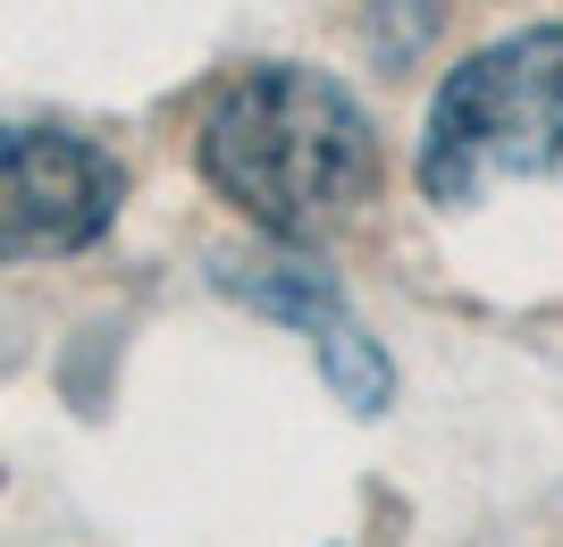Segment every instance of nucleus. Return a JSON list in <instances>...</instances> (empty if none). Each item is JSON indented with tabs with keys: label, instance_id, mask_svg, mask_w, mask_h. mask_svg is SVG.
<instances>
[{
	"label": "nucleus",
	"instance_id": "4",
	"mask_svg": "<svg viewBox=\"0 0 563 547\" xmlns=\"http://www.w3.org/2000/svg\"><path fill=\"white\" fill-rule=\"evenodd\" d=\"M219 278H228V295H244L253 311H269V320H286V329H311L320 371H329V387L353 413L387 405L396 371H387V354L362 337V320L345 311V295H336L329 270H311V262H235V270H219Z\"/></svg>",
	"mask_w": 563,
	"mask_h": 547
},
{
	"label": "nucleus",
	"instance_id": "2",
	"mask_svg": "<svg viewBox=\"0 0 563 547\" xmlns=\"http://www.w3.org/2000/svg\"><path fill=\"white\" fill-rule=\"evenodd\" d=\"M563 168V25H521L471 51L421 127V194L471 211L479 194Z\"/></svg>",
	"mask_w": 563,
	"mask_h": 547
},
{
	"label": "nucleus",
	"instance_id": "1",
	"mask_svg": "<svg viewBox=\"0 0 563 547\" xmlns=\"http://www.w3.org/2000/svg\"><path fill=\"white\" fill-rule=\"evenodd\" d=\"M194 161L219 186V203H235L278 244L336 237L378 194V135L362 101L303 59H261L228 76L219 101L202 110Z\"/></svg>",
	"mask_w": 563,
	"mask_h": 547
},
{
	"label": "nucleus",
	"instance_id": "3",
	"mask_svg": "<svg viewBox=\"0 0 563 547\" xmlns=\"http://www.w3.org/2000/svg\"><path fill=\"white\" fill-rule=\"evenodd\" d=\"M126 168L76 127L0 119V262H59L110 237Z\"/></svg>",
	"mask_w": 563,
	"mask_h": 547
}]
</instances>
